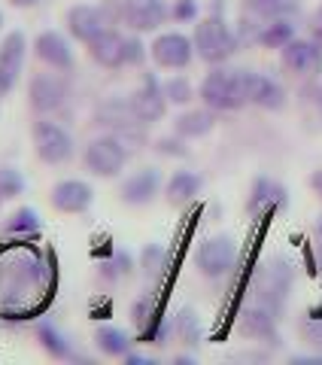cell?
<instances>
[{"mask_svg": "<svg viewBox=\"0 0 322 365\" xmlns=\"http://www.w3.org/2000/svg\"><path fill=\"white\" fill-rule=\"evenodd\" d=\"M194 55H198L194 52V40L180 31L158 34L152 46H149V58H152V64L161 67V71H186Z\"/></svg>", "mask_w": 322, "mask_h": 365, "instance_id": "cell-7", "label": "cell"}, {"mask_svg": "<svg viewBox=\"0 0 322 365\" xmlns=\"http://www.w3.org/2000/svg\"><path fill=\"white\" fill-rule=\"evenodd\" d=\"M116 19H119V9L113 13L110 6H88V4H76L67 9V34L76 40V43H91L98 40L107 28H116Z\"/></svg>", "mask_w": 322, "mask_h": 365, "instance_id": "cell-5", "label": "cell"}, {"mask_svg": "<svg viewBox=\"0 0 322 365\" xmlns=\"http://www.w3.org/2000/svg\"><path fill=\"white\" fill-rule=\"evenodd\" d=\"M25 55H28V40L21 31H9L0 40V98L16 88L19 73L25 67Z\"/></svg>", "mask_w": 322, "mask_h": 365, "instance_id": "cell-12", "label": "cell"}, {"mask_svg": "<svg viewBox=\"0 0 322 365\" xmlns=\"http://www.w3.org/2000/svg\"><path fill=\"white\" fill-rule=\"evenodd\" d=\"M216 128V110L204 107V110H186L174 119V134H180L182 140H198L207 137Z\"/></svg>", "mask_w": 322, "mask_h": 365, "instance_id": "cell-22", "label": "cell"}, {"mask_svg": "<svg viewBox=\"0 0 322 365\" xmlns=\"http://www.w3.org/2000/svg\"><path fill=\"white\" fill-rule=\"evenodd\" d=\"M316 21H322V6H319V9H316Z\"/></svg>", "mask_w": 322, "mask_h": 365, "instance_id": "cell-40", "label": "cell"}, {"mask_svg": "<svg viewBox=\"0 0 322 365\" xmlns=\"http://www.w3.org/2000/svg\"><path fill=\"white\" fill-rule=\"evenodd\" d=\"M237 332L244 338H256V341L277 338V314L268 311V307L259 304V302L249 304L237 317Z\"/></svg>", "mask_w": 322, "mask_h": 365, "instance_id": "cell-18", "label": "cell"}, {"mask_svg": "<svg viewBox=\"0 0 322 365\" xmlns=\"http://www.w3.org/2000/svg\"><path fill=\"white\" fill-rule=\"evenodd\" d=\"M155 150L161 155H186V140H182L180 134H174V137H165V140H158Z\"/></svg>", "mask_w": 322, "mask_h": 365, "instance_id": "cell-35", "label": "cell"}, {"mask_svg": "<svg viewBox=\"0 0 322 365\" xmlns=\"http://www.w3.org/2000/svg\"><path fill=\"white\" fill-rule=\"evenodd\" d=\"M143 271L149 274V277H155V274L161 271V268H165V250H161L158 244H152V247H146L143 250Z\"/></svg>", "mask_w": 322, "mask_h": 365, "instance_id": "cell-30", "label": "cell"}, {"mask_svg": "<svg viewBox=\"0 0 322 365\" xmlns=\"http://www.w3.org/2000/svg\"><path fill=\"white\" fill-rule=\"evenodd\" d=\"M280 61L289 73L304 76V79H313L322 73V49L313 40H301V37L289 40L280 49Z\"/></svg>", "mask_w": 322, "mask_h": 365, "instance_id": "cell-13", "label": "cell"}, {"mask_svg": "<svg viewBox=\"0 0 322 365\" xmlns=\"http://www.w3.org/2000/svg\"><path fill=\"white\" fill-rule=\"evenodd\" d=\"M37 228H40V216L33 213L31 207L16 210L13 216H9V222H6V232L9 235H33Z\"/></svg>", "mask_w": 322, "mask_h": 365, "instance_id": "cell-28", "label": "cell"}, {"mask_svg": "<svg viewBox=\"0 0 322 365\" xmlns=\"http://www.w3.org/2000/svg\"><path fill=\"white\" fill-rule=\"evenodd\" d=\"M21 192H25V177L16 168H0V204L13 201Z\"/></svg>", "mask_w": 322, "mask_h": 365, "instance_id": "cell-27", "label": "cell"}, {"mask_svg": "<svg viewBox=\"0 0 322 365\" xmlns=\"http://www.w3.org/2000/svg\"><path fill=\"white\" fill-rule=\"evenodd\" d=\"M149 58V46H143V40L137 37H125V67H140Z\"/></svg>", "mask_w": 322, "mask_h": 365, "instance_id": "cell-29", "label": "cell"}, {"mask_svg": "<svg viewBox=\"0 0 322 365\" xmlns=\"http://www.w3.org/2000/svg\"><path fill=\"white\" fill-rule=\"evenodd\" d=\"M310 186H313V189L319 192V195H322V170H316V174L310 177Z\"/></svg>", "mask_w": 322, "mask_h": 365, "instance_id": "cell-38", "label": "cell"}, {"mask_svg": "<svg viewBox=\"0 0 322 365\" xmlns=\"http://www.w3.org/2000/svg\"><path fill=\"white\" fill-rule=\"evenodd\" d=\"M131 314H134V323L140 326V329H146L149 317H155L152 314V295H143V299H137L134 307H131Z\"/></svg>", "mask_w": 322, "mask_h": 365, "instance_id": "cell-34", "label": "cell"}, {"mask_svg": "<svg viewBox=\"0 0 322 365\" xmlns=\"http://www.w3.org/2000/svg\"><path fill=\"white\" fill-rule=\"evenodd\" d=\"M234 262H237V244H234V237H228V235L207 237V241L194 250V268L210 280L225 277V274L234 268Z\"/></svg>", "mask_w": 322, "mask_h": 365, "instance_id": "cell-8", "label": "cell"}, {"mask_svg": "<svg viewBox=\"0 0 322 365\" xmlns=\"http://www.w3.org/2000/svg\"><path fill=\"white\" fill-rule=\"evenodd\" d=\"M128 104H131V110H134V116L140 119L143 125H155L161 116H165L167 98H165V88H161V83L155 79V73H143V83H140V88H137L134 95L128 98Z\"/></svg>", "mask_w": 322, "mask_h": 365, "instance_id": "cell-14", "label": "cell"}, {"mask_svg": "<svg viewBox=\"0 0 322 365\" xmlns=\"http://www.w3.org/2000/svg\"><path fill=\"white\" fill-rule=\"evenodd\" d=\"M9 4H13L16 9H31L33 4H40V0H9Z\"/></svg>", "mask_w": 322, "mask_h": 365, "instance_id": "cell-37", "label": "cell"}, {"mask_svg": "<svg viewBox=\"0 0 322 365\" xmlns=\"http://www.w3.org/2000/svg\"><path fill=\"white\" fill-rule=\"evenodd\" d=\"M158 192H161V170L158 168H140L122 182L119 195L128 207H146V204L155 201Z\"/></svg>", "mask_w": 322, "mask_h": 365, "instance_id": "cell-15", "label": "cell"}, {"mask_svg": "<svg viewBox=\"0 0 322 365\" xmlns=\"http://www.w3.org/2000/svg\"><path fill=\"white\" fill-rule=\"evenodd\" d=\"M198 98L204 107L216 113H234L249 104L246 98V71H232V67L216 64L210 73L201 79Z\"/></svg>", "mask_w": 322, "mask_h": 365, "instance_id": "cell-1", "label": "cell"}, {"mask_svg": "<svg viewBox=\"0 0 322 365\" xmlns=\"http://www.w3.org/2000/svg\"><path fill=\"white\" fill-rule=\"evenodd\" d=\"M286 201H289V198H286V189L280 186V182H274L271 177H256V182H252V189H249L246 210L252 216H259V213L286 207Z\"/></svg>", "mask_w": 322, "mask_h": 365, "instance_id": "cell-20", "label": "cell"}, {"mask_svg": "<svg viewBox=\"0 0 322 365\" xmlns=\"http://www.w3.org/2000/svg\"><path fill=\"white\" fill-rule=\"evenodd\" d=\"M301 338H304L307 347L322 353V319H307V323L301 326Z\"/></svg>", "mask_w": 322, "mask_h": 365, "instance_id": "cell-32", "label": "cell"}, {"mask_svg": "<svg viewBox=\"0 0 322 365\" xmlns=\"http://www.w3.org/2000/svg\"><path fill=\"white\" fill-rule=\"evenodd\" d=\"M31 140H33V153L43 165H67L73 158V137L64 125L52 122V119H37L31 128Z\"/></svg>", "mask_w": 322, "mask_h": 365, "instance_id": "cell-4", "label": "cell"}, {"mask_svg": "<svg viewBox=\"0 0 322 365\" xmlns=\"http://www.w3.org/2000/svg\"><path fill=\"white\" fill-rule=\"evenodd\" d=\"M170 19L174 21H194L198 19V0H177L174 6H170Z\"/></svg>", "mask_w": 322, "mask_h": 365, "instance_id": "cell-33", "label": "cell"}, {"mask_svg": "<svg viewBox=\"0 0 322 365\" xmlns=\"http://www.w3.org/2000/svg\"><path fill=\"white\" fill-rule=\"evenodd\" d=\"M170 19V9L165 0H122L119 21L128 25L134 34H152Z\"/></svg>", "mask_w": 322, "mask_h": 365, "instance_id": "cell-9", "label": "cell"}, {"mask_svg": "<svg viewBox=\"0 0 322 365\" xmlns=\"http://www.w3.org/2000/svg\"><path fill=\"white\" fill-rule=\"evenodd\" d=\"M316 237H319V244H322V216H319V222H316Z\"/></svg>", "mask_w": 322, "mask_h": 365, "instance_id": "cell-39", "label": "cell"}, {"mask_svg": "<svg viewBox=\"0 0 322 365\" xmlns=\"http://www.w3.org/2000/svg\"><path fill=\"white\" fill-rule=\"evenodd\" d=\"M192 40H194V52H198V58L207 61L210 67L225 64L237 52V46H240L237 34L228 28L225 16L216 13V9L207 19H201L198 25H194Z\"/></svg>", "mask_w": 322, "mask_h": 365, "instance_id": "cell-2", "label": "cell"}, {"mask_svg": "<svg viewBox=\"0 0 322 365\" xmlns=\"http://www.w3.org/2000/svg\"><path fill=\"white\" fill-rule=\"evenodd\" d=\"M289 40H295V21L292 19H271L256 31V43L261 49H283Z\"/></svg>", "mask_w": 322, "mask_h": 365, "instance_id": "cell-23", "label": "cell"}, {"mask_svg": "<svg viewBox=\"0 0 322 365\" xmlns=\"http://www.w3.org/2000/svg\"><path fill=\"white\" fill-rule=\"evenodd\" d=\"M177 332L186 338V344H198V319H194L192 311H182L177 319Z\"/></svg>", "mask_w": 322, "mask_h": 365, "instance_id": "cell-31", "label": "cell"}, {"mask_svg": "<svg viewBox=\"0 0 322 365\" xmlns=\"http://www.w3.org/2000/svg\"><path fill=\"white\" fill-rule=\"evenodd\" d=\"M246 98H249L252 107H261V110H271V113L286 107V88L277 83V79H271L264 73L246 71Z\"/></svg>", "mask_w": 322, "mask_h": 365, "instance_id": "cell-17", "label": "cell"}, {"mask_svg": "<svg viewBox=\"0 0 322 365\" xmlns=\"http://www.w3.org/2000/svg\"><path fill=\"white\" fill-rule=\"evenodd\" d=\"M37 335H40V344L52 353V356H58V359H71L73 353H71V347H67V341L61 338V332L58 329H52L49 323H43L40 329H37Z\"/></svg>", "mask_w": 322, "mask_h": 365, "instance_id": "cell-26", "label": "cell"}, {"mask_svg": "<svg viewBox=\"0 0 322 365\" xmlns=\"http://www.w3.org/2000/svg\"><path fill=\"white\" fill-rule=\"evenodd\" d=\"M49 201L58 213H85L95 201V189L85 180H58L52 186Z\"/></svg>", "mask_w": 322, "mask_h": 365, "instance_id": "cell-16", "label": "cell"}, {"mask_svg": "<svg viewBox=\"0 0 322 365\" xmlns=\"http://www.w3.org/2000/svg\"><path fill=\"white\" fill-rule=\"evenodd\" d=\"M88 55L91 61L107 67V71H119V67H125V37L116 28H107L98 40L88 43Z\"/></svg>", "mask_w": 322, "mask_h": 365, "instance_id": "cell-19", "label": "cell"}, {"mask_svg": "<svg viewBox=\"0 0 322 365\" xmlns=\"http://www.w3.org/2000/svg\"><path fill=\"white\" fill-rule=\"evenodd\" d=\"M310 40H313V43L319 46V49H322V21H316V25L310 28Z\"/></svg>", "mask_w": 322, "mask_h": 365, "instance_id": "cell-36", "label": "cell"}, {"mask_svg": "<svg viewBox=\"0 0 322 365\" xmlns=\"http://www.w3.org/2000/svg\"><path fill=\"white\" fill-rule=\"evenodd\" d=\"M128 143L122 140L119 134H100L95 140H88V146L83 150V165L88 174H95L100 180H110V177H119L125 165H128Z\"/></svg>", "mask_w": 322, "mask_h": 365, "instance_id": "cell-3", "label": "cell"}, {"mask_svg": "<svg viewBox=\"0 0 322 365\" xmlns=\"http://www.w3.org/2000/svg\"><path fill=\"white\" fill-rule=\"evenodd\" d=\"M28 104L33 113L40 116H49V113H58L67 104V86L61 76L55 73H37L28 83Z\"/></svg>", "mask_w": 322, "mask_h": 365, "instance_id": "cell-11", "label": "cell"}, {"mask_svg": "<svg viewBox=\"0 0 322 365\" xmlns=\"http://www.w3.org/2000/svg\"><path fill=\"white\" fill-rule=\"evenodd\" d=\"M0 31H4V16H0Z\"/></svg>", "mask_w": 322, "mask_h": 365, "instance_id": "cell-41", "label": "cell"}, {"mask_svg": "<svg viewBox=\"0 0 322 365\" xmlns=\"http://www.w3.org/2000/svg\"><path fill=\"white\" fill-rule=\"evenodd\" d=\"M33 55H37L40 64H46L49 71H58V73H71L76 64L71 40L58 31H40L37 37H33Z\"/></svg>", "mask_w": 322, "mask_h": 365, "instance_id": "cell-10", "label": "cell"}, {"mask_svg": "<svg viewBox=\"0 0 322 365\" xmlns=\"http://www.w3.org/2000/svg\"><path fill=\"white\" fill-rule=\"evenodd\" d=\"M201 186H204V180L194 170H174L165 186V198L170 207H186V204H192L201 195Z\"/></svg>", "mask_w": 322, "mask_h": 365, "instance_id": "cell-21", "label": "cell"}, {"mask_svg": "<svg viewBox=\"0 0 322 365\" xmlns=\"http://www.w3.org/2000/svg\"><path fill=\"white\" fill-rule=\"evenodd\" d=\"M95 344L103 356H113V359H125L131 353V338L116 326H98Z\"/></svg>", "mask_w": 322, "mask_h": 365, "instance_id": "cell-24", "label": "cell"}, {"mask_svg": "<svg viewBox=\"0 0 322 365\" xmlns=\"http://www.w3.org/2000/svg\"><path fill=\"white\" fill-rule=\"evenodd\" d=\"M292 289V268L283 259H271L268 265H261L256 274V302L264 304L268 311L277 314L286 304V295Z\"/></svg>", "mask_w": 322, "mask_h": 365, "instance_id": "cell-6", "label": "cell"}, {"mask_svg": "<svg viewBox=\"0 0 322 365\" xmlns=\"http://www.w3.org/2000/svg\"><path fill=\"white\" fill-rule=\"evenodd\" d=\"M161 88H165V98H167V104H177V107H186L194 101V88L186 76H170L161 83Z\"/></svg>", "mask_w": 322, "mask_h": 365, "instance_id": "cell-25", "label": "cell"}]
</instances>
